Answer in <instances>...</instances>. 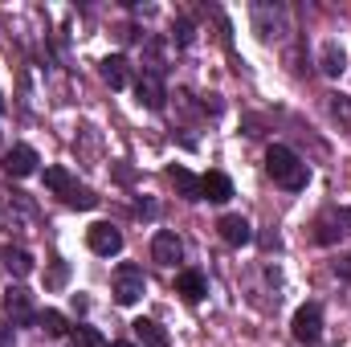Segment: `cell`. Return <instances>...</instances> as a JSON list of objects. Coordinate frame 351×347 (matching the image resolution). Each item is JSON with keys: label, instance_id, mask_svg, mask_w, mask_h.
Here are the masks:
<instances>
[{"label": "cell", "instance_id": "ffe728a7", "mask_svg": "<svg viewBox=\"0 0 351 347\" xmlns=\"http://www.w3.org/2000/svg\"><path fill=\"white\" fill-rule=\"evenodd\" d=\"M331 119L343 131H351V94H331Z\"/></svg>", "mask_w": 351, "mask_h": 347}, {"label": "cell", "instance_id": "ba28073f", "mask_svg": "<svg viewBox=\"0 0 351 347\" xmlns=\"http://www.w3.org/2000/svg\"><path fill=\"white\" fill-rule=\"evenodd\" d=\"M4 311H8L12 323H29V319H33V294H29L25 286H12V282H8V290H4Z\"/></svg>", "mask_w": 351, "mask_h": 347}, {"label": "cell", "instance_id": "8fae6325", "mask_svg": "<svg viewBox=\"0 0 351 347\" xmlns=\"http://www.w3.org/2000/svg\"><path fill=\"white\" fill-rule=\"evenodd\" d=\"M233 196V180L225 172H208L200 176V200H213V204H225Z\"/></svg>", "mask_w": 351, "mask_h": 347}, {"label": "cell", "instance_id": "7c38bea8", "mask_svg": "<svg viewBox=\"0 0 351 347\" xmlns=\"http://www.w3.org/2000/svg\"><path fill=\"white\" fill-rule=\"evenodd\" d=\"M319 70H323L327 78H339V74L348 70V53H343L339 41H323V49H319Z\"/></svg>", "mask_w": 351, "mask_h": 347}, {"label": "cell", "instance_id": "8992f818", "mask_svg": "<svg viewBox=\"0 0 351 347\" xmlns=\"http://www.w3.org/2000/svg\"><path fill=\"white\" fill-rule=\"evenodd\" d=\"M351 233V213L348 208H331V213H323L319 221H315V237L323 241V246H331V241H339V237H348Z\"/></svg>", "mask_w": 351, "mask_h": 347}, {"label": "cell", "instance_id": "4fadbf2b", "mask_svg": "<svg viewBox=\"0 0 351 347\" xmlns=\"http://www.w3.org/2000/svg\"><path fill=\"white\" fill-rule=\"evenodd\" d=\"M45 188H49L53 196H62V200L70 204V200H74V192H78L82 184H78L74 176L66 172V168H45Z\"/></svg>", "mask_w": 351, "mask_h": 347}, {"label": "cell", "instance_id": "d6986e66", "mask_svg": "<svg viewBox=\"0 0 351 347\" xmlns=\"http://www.w3.org/2000/svg\"><path fill=\"white\" fill-rule=\"evenodd\" d=\"M4 265H8V274H12V278H25V274H33V258H29L25 250H12V246L4 250Z\"/></svg>", "mask_w": 351, "mask_h": 347}, {"label": "cell", "instance_id": "44dd1931", "mask_svg": "<svg viewBox=\"0 0 351 347\" xmlns=\"http://www.w3.org/2000/svg\"><path fill=\"white\" fill-rule=\"evenodd\" d=\"M37 323H41V331H45V335H53V339L70 331V327H66V315H58V311H41V319H37Z\"/></svg>", "mask_w": 351, "mask_h": 347}, {"label": "cell", "instance_id": "3957f363", "mask_svg": "<svg viewBox=\"0 0 351 347\" xmlns=\"http://www.w3.org/2000/svg\"><path fill=\"white\" fill-rule=\"evenodd\" d=\"M290 331H294L298 344H315L319 331H323V307L319 302H302L294 311V319H290Z\"/></svg>", "mask_w": 351, "mask_h": 347}, {"label": "cell", "instance_id": "7a4b0ae2", "mask_svg": "<svg viewBox=\"0 0 351 347\" xmlns=\"http://www.w3.org/2000/svg\"><path fill=\"white\" fill-rule=\"evenodd\" d=\"M110 290H114V302H119V307H135V302L147 294V278H143L139 265H119Z\"/></svg>", "mask_w": 351, "mask_h": 347}, {"label": "cell", "instance_id": "7402d4cb", "mask_svg": "<svg viewBox=\"0 0 351 347\" xmlns=\"http://www.w3.org/2000/svg\"><path fill=\"white\" fill-rule=\"evenodd\" d=\"M70 339H74V347H106V339H102L94 327H82V323L70 331Z\"/></svg>", "mask_w": 351, "mask_h": 347}, {"label": "cell", "instance_id": "277c9868", "mask_svg": "<svg viewBox=\"0 0 351 347\" xmlns=\"http://www.w3.org/2000/svg\"><path fill=\"white\" fill-rule=\"evenodd\" d=\"M254 29H258L262 41L282 37V33L290 29V25H286V8H282V4H254Z\"/></svg>", "mask_w": 351, "mask_h": 347}, {"label": "cell", "instance_id": "5bb4252c", "mask_svg": "<svg viewBox=\"0 0 351 347\" xmlns=\"http://www.w3.org/2000/svg\"><path fill=\"white\" fill-rule=\"evenodd\" d=\"M135 94H139V102L147 110H164V82H160V74H143L135 82Z\"/></svg>", "mask_w": 351, "mask_h": 347}, {"label": "cell", "instance_id": "9a60e30c", "mask_svg": "<svg viewBox=\"0 0 351 347\" xmlns=\"http://www.w3.org/2000/svg\"><path fill=\"white\" fill-rule=\"evenodd\" d=\"M176 290H180L188 302H200V298L208 294V282H204V274H200V270H184V274L176 278Z\"/></svg>", "mask_w": 351, "mask_h": 347}, {"label": "cell", "instance_id": "603a6c76", "mask_svg": "<svg viewBox=\"0 0 351 347\" xmlns=\"http://www.w3.org/2000/svg\"><path fill=\"white\" fill-rule=\"evenodd\" d=\"M66 278H70V265H66V261H53V270H49V282H45V286H49V290H62V286H66Z\"/></svg>", "mask_w": 351, "mask_h": 347}, {"label": "cell", "instance_id": "2e32d148", "mask_svg": "<svg viewBox=\"0 0 351 347\" xmlns=\"http://www.w3.org/2000/svg\"><path fill=\"white\" fill-rule=\"evenodd\" d=\"M131 331H135V339L143 347H168V331H164L156 319H135Z\"/></svg>", "mask_w": 351, "mask_h": 347}, {"label": "cell", "instance_id": "e0dca14e", "mask_svg": "<svg viewBox=\"0 0 351 347\" xmlns=\"http://www.w3.org/2000/svg\"><path fill=\"white\" fill-rule=\"evenodd\" d=\"M102 82H106L110 90L127 86V82H131V66H127V58H119V53L106 58V62H102Z\"/></svg>", "mask_w": 351, "mask_h": 347}, {"label": "cell", "instance_id": "5b68a950", "mask_svg": "<svg viewBox=\"0 0 351 347\" xmlns=\"http://www.w3.org/2000/svg\"><path fill=\"white\" fill-rule=\"evenodd\" d=\"M86 246L98 254V258H114V254L123 250V233H119L114 225L98 221V225H90V229H86Z\"/></svg>", "mask_w": 351, "mask_h": 347}, {"label": "cell", "instance_id": "52a82bcc", "mask_svg": "<svg viewBox=\"0 0 351 347\" xmlns=\"http://www.w3.org/2000/svg\"><path fill=\"white\" fill-rule=\"evenodd\" d=\"M37 168V152L29 147V143H12L8 152H4V172L16 176V180H25V176H33Z\"/></svg>", "mask_w": 351, "mask_h": 347}, {"label": "cell", "instance_id": "cb8c5ba5", "mask_svg": "<svg viewBox=\"0 0 351 347\" xmlns=\"http://www.w3.org/2000/svg\"><path fill=\"white\" fill-rule=\"evenodd\" d=\"M0 347H12V327L8 323H0Z\"/></svg>", "mask_w": 351, "mask_h": 347}, {"label": "cell", "instance_id": "9c48e42d", "mask_svg": "<svg viewBox=\"0 0 351 347\" xmlns=\"http://www.w3.org/2000/svg\"><path fill=\"white\" fill-rule=\"evenodd\" d=\"M217 229H221V237H225L229 246H250V241H254V229H250V221H245L241 213H225V217L217 221Z\"/></svg>", "mask_w": 351, "mask_h": 347}, {"label": "cell", "instance_id": "d4e9b609", "mask_svg": "<svg viewBox=\"0 0 351 347\" xmlns=\"http://www.w3.org/2000/svg\"><path fill=\"white\" fill-rule=\"evenodd\" d=\"M114 347H135V344H114Z\"/></svg>", "mask_w": 351, "mask_h": 347}, {"label": "cell", "instance_id": "30bf717a", "mask_svg": "<svg viewBox=\"0 0 351 347\" xmlns=\"http://www.w3.org/2000/svg\"><path fill=\"white\" fill-rule=\"evenodd\" d=\"M152 258L160 261V265H176V261L184 258V241L176 233H168V229H160L152 237Z\"/></svg>", "mask_w": 351, "mask_h": 347}, {"label": "cell", "instance_id": "ac0fdd59", "mask_svg": "<svg viewBox=\"0 0 351 347\" xmlns=\"http://www.w3.org/2000/svg\"><path fill=\"white\" fill-rule=\"evenodd\" d=\"M168 176H172V184L180 188V196H184V200H200V176H192L188 168H180V164H176Z\"/></svg>", "mask_w": 351, "mask_h": 347}, {"label": "cell", "instance_id": "6da1fadb", "mask_svg": "<svg viewBox=\"0 0 351 347\" xmlns=\"http://www.w3.org/2000/svg\"><path fill=\"white\" fill-rule=\"evenodd\" d=\"M265 172L274 176V184H282V188H290V192H302L306 188V164L290 152V147H282V143H274L269 152H265Z\"/></svg>", "mask_w": 351, "mask_h": 347}]
</instances>
